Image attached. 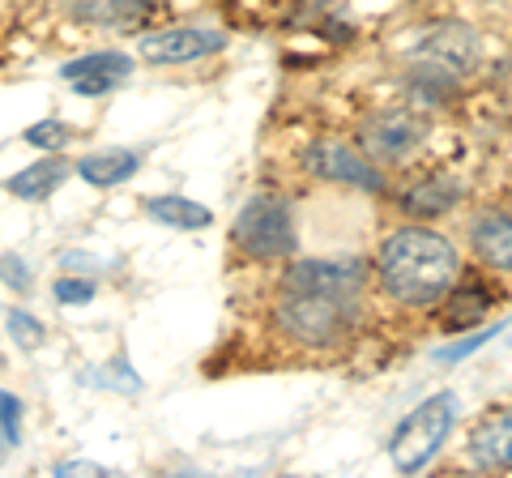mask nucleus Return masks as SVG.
<instances>
[{"label": "nucleus", "mask_w": 512, "mask_h": 478, "mask_svg": "<svg viewBox=\"0 0 512 478\" xmlns=\"http://www.w3.org/2000/svg\"><path fill=\"white\" fill-rule=\"evenodd\" d=\"M512 419H508V410H500V414H487L483 419V427L474 432V440H470V453H474V461L483 470H508L512 466Z\"/></svg>", "instance_id": "nucleus-10"}, {"label": "nucleus", "mask_w": 512, "mask_h": 478, "mask_svg": "<svg viewBox=\"0 0 512 478\" xmlns=\"http://www.w3.org/2000/svg\"><path fill=\"white\" fill-rule=\"evenodd\" d=\"M453 423H457V397L453 393H436V397H427L423 406H414L406 419L397 423V432L389 440L393 470H402V474L423 470L427 461L444 449Z\"/></svg>", "instance_id": "nucleus-4"}, {"label": "nucleus", "mask_w": 512, "mask_h": 478, "mask_svg": "<svg viewBox=\"0 0 512 478\" xmlns=\"http://www.w3.org/2000/svg\"><path fill=\"white\" fill-rule=\"evenodd\" d=\"M69 9L90 26H137L154 9V0H69Z\"/></svg>", "instance_id": "nucleus-12"}, {"label": "nucleus", "mask_w": 512, "mask_h": 478, "mask_svg": "<svg viewBox=\"0 0 512 478\" xmlns=\"http://www.w3.org/2000/svg\"><path fill=\"white\" fill-rule=\"evenodd\" d=\"M376 278L406 308L440 304L457 282V248L431 227H397L376 252Z\"/></svg>", "instance_id": "nucleus-2"}, {"label": "nucleus", "mask_w": 512, "mask_h": 478, "mask_svg": "<svg viewBox=\"0 0 512 478\" xmlns=\"http://www.w3.org/2000/svg\"><path fill=\"white\" fill-rule=\"evenodd\" d=\"M5 449H9V440H5V427H0V457H5Z\"/></svg>", "instance_id": "nucleus-22"}, {"label": "nucleus", "mask_w": 512, "mask_h": 478, "mask_svg": "<svg viewBox=\"0 0 512 478\" xmlns=\"http://www.w3.org/2000/svg\"><path fill=\"white\" fill-rule=\"evenodd\" d=\"M69 124L64 120H39V124H30L26 129V141L30 146H43V150H60V146H69Z\"/></svg>", "instance_id": "nucleus-17"}, {"label": "nucleus", "mask_w": 512, "mask_h": 478, "mask_svg": "<svg viewBox=\"0 0 512 478\" xmlns=\"http://www.w3.org/2000/svg\"><path fill=\"white\" fill-rule=\"evenodd\" d=\"M0 274H5V282L22 286V291L30 286V274H26V265H22V261H13V257H5V261H0Z\"/></svg>", "instance_id": "nucleus-21"}, {"label": "nucleus", "mask_w": 512, "mask_h": 478, "mask_svg": "<svg viewBox=\"0 0 512 478\" xmlns=\"http://www.w3.org/2000/svg\"><path fill=\"white\" fill-rule=\"evenodd\" d=\"M64 175H69V163H60V158H39V163L22 167L18 175H9V193L18 201H43L64 184Z\"/></svg>", "instance_id": "nucleus-14"}, {"label": "nucleus", "mask_w": 512, "mask_h": 478, "mask_svg": "<svg viewBox=\"0 0 512 478\" xmlns=\"http://www.w3.org/2000/svg\"><path fill=\"white\" fill-rule=\"evenodd\" d=\"M453 201H457V184L453 180H427V184H419V188H410V193L402 197V205L414 214V218H436V214H444V210H453Z\"/></svg>", "instance_id": "nucleus-16"}, {"label": "nucleus", "mask_w": 512, "mask_h": 478, "mask_svg": "<svg viewBox=\"0 0 512 478\" xmlns=\"http://www.w3.org/2000/svg\"><path fill=\"white\" fill-rule=\"evenodd\" d=\"M9 329H13V333H22V342H26V346H39V338H43V325H39V321H30L26 312H9Z\"/></svg>", "instance_id": "nucleus-20"}, {"label": "nucleus", "mask_w": 512, "mask_h": 478, "mask_svg": "<svg viewBox=\"0 0 512 478\" xmlns=\"http://www.w3.org/2000/svg\"><path fill=\"white\" fill-rule=\"evenodd\" d=\"M427 137V120L410 107H389L376 111L372 120L359 129V141L367 150V163H402L414 150L423 146Z\"/></svg>", "instance_id": "nucleus-6"}, {"label": "nucleus", "mask_w": 512, "mask_h": 478, "mask_svg": "<svg viewBox=\"0 0 512 478\" xmlns=\"http://www.w3.org/2000/svg\"><path fill=\"white\" fill-rule=\"evenodd\" d=\"M146 214L154 222H163V227H180V231H201L214 222V214L201 201H188V197H154L146 201Z\"/></svg>", "instance_id": "nucleus-15"}, {"label": "nucleus", "mask_w": 512, "mask_h": 478, "mask_svg": "<svg viewBox=\"0 0 512 478\" xmlns=\"http://www.w3.org/2000/svg\"><path fill=\"white\" fill-rule=\"evenodd\" d=\"M235 244L252 261H278L295 252V214L282 197H252L235 218Z\"/></svg>", "instance_id": "nucleus-5"}, {"label": "nucleus", "mask_w": 512, "mask_h": 478, "mask_svg": "<svg viewBox=\"0 0 512 478\" xmlns=\"http://www.w3.org/2000/svg\"><path fill=\"white\" fill-rule=\"evenodd\" d=\"M474 248L478 257H483L491 269H500V274H508L512 269V227H508V214L504 210H487L483 218L474 222Z\"/></svg>", "instance_id": "nucleus-11"}, {"label": "nucleus", "mask_w": 512, "mask_h": 478, "mask_svg": "<svg viewBox=\"0 0 512 478\" xmlns=\"http://www.w3.org/2000/svg\"><path fill=\"white\" fill-rule=\"evenodd\" d=\"M137 167H141V158L133 150H99V154H86L82 163H77V175L94 188H111V184L133 180Z\"/></svg>", "instance_id": "nucleus-13"}, {"label": "nucleus", "mask_w": 512, "mask_h": 478, "mask_svg": "<svg viewBox=\"0 0 512 478\" xmlns=\"http://www.w3.org/2000/svg\"><path fill=\"white\" fill-rule=\"evenodd\" d=\"M69 82L86 94V99H94V94H107L116 90L128 73H133V60L120 56V52H94V56H82V60H69V65L60 69Z\"/></svg>", "instance_id": "nucleus-9"}, {"label": "nucleus", "mask_w": 512, "mask_h": 478, "mask_svg": "<svg viewBox=\"0 0 512 478\" xmlns=\"http://www.w3.org/2000/svg\"><path fill=\"white\" fill-rule=\"evenodd\" d=\"M303 167L320 180H338L350 188H367V193H380L384 188V175L380 167H372L359 150L342 146V141H312L308 154H303Z\"/></svg>", "instance_id": "nucleus-8"}, {"label": "nucleus", "mask_w": 512, "mask_h": 478, "mask_svg": "<svg viewBox=\"0 0 512 478\" xmlns=\"http://www.w3.org/2000/svg\"><path fill=\"white\" fill-rule=\"evenodd\" d=\"M478 65V35L466 22H440L427 26L410 47V69L423 86H457L461 77H470Z\"/></svg>", "instance_id": "nucleus-3"}, {"label": "nucleus", "mask_w": 512, "mask_h": 478, "mask_svg": "<svg viewBox=\"0 0 512 478\" xmlns=\"http://www.w3.org/2000/svg\"><path fill=\"white\" fill-rule=\"evenodd\" d=\"M56 299H60V304H69V308L90 304V299H94V286H90L86 278H60V282H56Z\"/></svg>", "instance_id": "nucleus-19"}, {"label": "nucleus", "mask_w": 512, "mask_h": 478, "mask_svg": "<svg viewBox=\"0 0 512 478\" xmlns=\"http://www.w3.org/2000/svg\"><path fill=\"white\" fill-rule=\"evenodd\" d=\"M363 295L359 261H299L278 282V329L299 346H338L363 321Z\"/></svg>", "instance_id": "nucleus-1"}, {"label": "nucleus", "mask_w": 512, "mask_h": 478, "mask_svg": "<svg viewBox=\"0 0 512 478\" xmlns=\"http://www.w3.org/2000/svg\"><path fill=\"white\" fill-rule=\"evenodd\" d=\"M222 47H227V35L214 26H171L141 39V56L150 65H192V60H205L222 52Z\"/></svg>", "instance_id": "nucleus-7"}, {"label": "nucleus", "mask_w": 512, "mask_h": 478, "mask_svg": "<svg viewBox=\"0 0 512 478\" xmlns=\"http://www.w3.org/2000/svg\"><path fill=\"white\" fill-rule=\"evenodd\" d=\"M0 427H5V440H9V449L22 440V402L13 393L0 389Z\"/></svg>", "instance_id": "nucleus-18"}]
</instances>
